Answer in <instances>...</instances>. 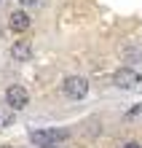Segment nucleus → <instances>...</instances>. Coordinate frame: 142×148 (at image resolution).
Here are the masks:
<instances>
[{"mask_svg": "<svg viewBox=\"0 0 142 148\" xmlns=\"http://www.w3.org/2000/svg\"><path fill=\"white\" fill-rule=\"evenodd\" d=\"M8 27H11V32H27L30 30V14L27 11H11V16H8Z\"/></svg>", "mask_w": 142, "mask_h": 148, "instance_id": "obj_5", "label": "nucleus"}, {"mask_svg": "<svg viewBox=\"0 0 142 148\" xmlns=\"http://www.w3.org/2000/svg\"><path fill=\"white\" fill-rule=\"evenodd\" d=\"M113 84L118 86L121 92H134L142 84V75L134 70V67H121V70H115V75H113Z\"/></svg>", "mask_w": 142, "mask_h": 148, "instance_id": "obj_2", "label": "nucleus"}, {"mask_svg": "<svg viewBox=\"0 0 142 148\" xmlns=\"http://www.w3.org/2000/svg\"><path fill=\"white\" fill-rule=\"evenodd\" d=\"M22 5H35V3H40V0H19Z\"/></svg>", "mask_w": 142, "mask_h": 148, "instance_id": "obj_8", "label": "nucleus"}, {"mask_svg": "<svg viewBox=\"0 0 142 148\" xmlns=\"http://www.w3.org/2000/svg\"><path fill=\"white\" fill-rule=\"evenodd\" d=\"M54 148H56V145H54Z\"/></svg>", "mask_w": 142, "mask_h": 148, "instance_id": "obj_10", "label": "nucleus"}, {"mask_svg": "<svg viewBox=\"0 0 142 148\" xmlns=\"http://www.w3.org/2000/svg\"><path fill=\"white\" fill-rule=\"evenodd\" d=\"M30 140L38 148H54L56 143L67 140V129H38V132H30Z\"/></svg>", "mask_w": 142, "mask_h": 148, "instance_id": "obj_1", "label": "nucleus"}, {"mask_svg": "<svg viewBox=\"0 0 142 148\" xmlns=\"http://www.w3.org/2000/svg\"><path fill=\"white\" fill-rule=\"evenodd\" d=\"M11 57H14V62H27V59L32 57L30 40H16L14 46H11Z\"/></svg>", "mask_w": 142, "mask_h": 148, "instance_id": "obj_6", "label": "nucleus"}, {"mask_svg": "<svg viewBox=\"0 0 142 148\" xmlns=\"http://www.w3.org/2000/svg\"><path fill=\"white\" fill-rule=\"evenodd\" d=\"M123 148H142V145H137V143H126Z\"/></svg>", "mask_w": 142, "mask_h": 148, "instance_id": "obj_9", "label": "nucleus"}, {"mask_svg": "<svg viewBox=\"0 0 142 148\" xmlns=\"http://www.w3.org/2000/svg\"><path fill=\"white\" fill-rule=\"evenodd\" d=\"M62 92H65L70 100H81V97L88 94V81L83 75H67L65 84H62Z\"/></svg>", "mask_w": 142, "mask_h": 148, "instance_id": "obj_3", "label": "nucleus"}, {"mask_svg": "<svg viewBox=\"0 0 142 148\" xmlns=\"http://www.w3.org/2000/svg\"><path fill=\"white\" fill-rule=\"evenodd\" d=\"M5 102L14 110H24V108H27V102H30V94H27L24 86L14 84V86H8V89H5Z\"/></svg>", "mask_w": 142, "mask_h": 148, "instance_id": "obj_4", "label": "nucleus"}, {"mask_svg": "<svg viewBox=\"0 0 142 148\" xmlns=\"http://www.w3.org/2000/svg\"><path fill=\"white\" fill-rule=\"evenodd\" d=\"M123 57H126V59H134V57H142V49H126V51H123Z\"/></svg>", "mask_w": 142, "mask_h": 148, "instance_id": "obj_7", "label": "nucleus"}]
</instances>
